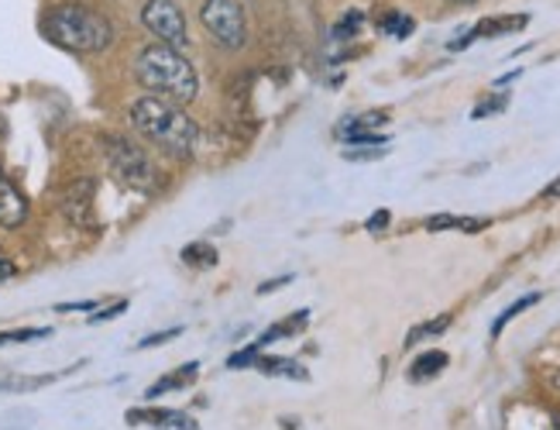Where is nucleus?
Listing matches in <instances>:
<instances>
[{"label":"nucleus","mask_w":560,"mask_h":430,"mask_svg":"<svg viewBox=\"0 0 560 430\" xmlns=\"http://www.w3.org/2000/svg\"><path fill=\"white\" fill-rule=\"evenodd\" d=\"M93 189L96 183L90 176L83 179H72L66 189H62V213L80 228H90L93 224Z\"/></svg>","instance_id":"7"},{"label":"nucleus","mask_w":560,"mask_h":430,"mask_svg":"<svg viewBox=\"0 0 560 430\" xmlns=\"http://www.w3.org/2000/svg\"><path fill=\"white\" fill-rule=\"evenodd\" d=\"M141 25L162 45H176V49H183V45L189 42L186 14H183V8L176 4V0H144Z\"/></svg>","instance_id":"6"},{"label":"nucleus","mask_w":560,"mask_h":430,"mask_svg":"<svg viewBox=\"0 0 560 430\" xmlns=\"http://www.w3.org/2000/svg\"><path fill=\"white\" fill-rule=\"evenodd\" d=\"M553 386H557V390H560V372H557V375H553Z\"/></svg>","instance_id":"29"},{"label":"nucleus","mask_w":560,"mask_h":430,"mask_svg":"<svg viewBox=\"0 0 560 430\" xmlns=\"http://www.w3.org/2000/svg\"><path fill=\"white\" fill-rule=\"evenodd\" d=\"M197 362H189L186 369H176L173 375H162L159 382H155V386L149 390V393H144V396H149V399H155V396H162V393H173V390H179V386H186V382H192V379H197Z\"/></svg>","instance_id":"13"},{"label":"nucleus","mask_w":560,"mask_h":430,"mask_svg":"<svg viewBox=\"0 0 560 430\" xmlns=\"http://www.w3.org/2000/svg\"><path fill=\"white\" fill-rule=\"evenodd\" d=\"M378 28L385 35H393V38H409L412 28H417V21H412L409 14H402V11H388V14L378 18Z\"/></svg>","instance_id":"14"},{"label":"nucleus","mask_w":560,"mask_h":430,"mask_svg":"<svg viewBox=\"0 0 560 430\" xmlns=\"http://www.w3.org/2000/svg\"><path fill=\"white\" fill-rule=\"evenodd\" d=\"M529 25V14H502V18H485L478 21V28L468 35V38H460V42H451V49H465L468 42L475 38H499V35H513L520 28Z\"/></svg>","instance_id":"9"},{"label":"nucleus","mask_w":560,"mask_h":430,"mask_svg":"<svg viewBox=\"0 0 560 430\" xmlns=\"http://www.w3.org/2000/svg\"><path fill=\"white\" fill-rule=\"evenodd\" d=\"M258 355H261L258 345H252V348H245V351H234V355L228 358V369H248V365L258 362Z\"/></svg>","instance_id":"20"},{"label":"nucleus","mask_w":560,"mask_h":430,"mask_svg":"<svg viewBox=\"0 0 560 430\" xmlns=\"http://www.w3.org/2000/svg\"><path fill=\"white\" fill-rule=\"evenodd\" d=\"M444 369H447V355L444 351H427V355H420L417 362L409 365V379L412 382H427L433 375H441Z\"/></svg>","instance_id":"11"},{"label":"nucleus","mask_w":560,"mask_h":430,"mask_svg":"<svg viewBox=\"0 0 560 430\" xmlns=\"http://www.w3.org/2000/svg\"><path fill=\"white\" fill-rule=\"evenodd\" d=\"M4 131H8V121H4V111H0V138H4Z\"/></svg>","instance_id":"28"},{"label":"nucleus","mask_w":560,"mask_h":430,"mask_svg":"<svg viewBox=\"0 0 560 430\" xmlns=\"http://www.w3.org/2000/svg\"><path fill=\"white\" fill-rule=\"evenodd\" d=\"M104 159H107L110 176L120 186L135 189V194H155V186H159L155 165H152L149 155H144V149L135 146L131 138H125V135H107L104 138Z\"/></svg>","instance_id":"4"},{"label":"nucleus","mask_w":560,"mask_h":430,"mask_svg":"<svg viewBox=\"0 0 560 430\" xmlns=\"http://www.w3.org/2000/svg\"><path fill=\"white\" fill-rule=\"evenodd\" d=\"M200 25L221 49L237 53L248 42V14L241 0H203Z\"/></svg>","instance_id":"5"},{"label":"nucleus","mask_w":560,"mask_h":430,"mask_svg":"<svg viewBox=\"0 0 560 430\" xmlns=\"http://www.w3.org/2000/svg\"><path fill=\"white\" fill-rule=\"evenodd\" d=\"M42 35L56 45V49L77 53V56H101L114 42V25L86 4H56L42 14Z\"/></svg>","instance_id":"2"},{"label":"nucleus","mask_w":560,"mask_h":430,"mask_svg":"<svg viewBox=\"0 0 560 430\" xmlns=\"http://www.w3.org/2000/svg\"><path fill=\"white\" fill-rule=\"evenodd\" d=\"M48 327H24V330H8L0 334V345H24V341H38V338H48Z\"/></svg>","instance_id":"19"},{"label":"nucleus","mask_w":560,"mask_h":430,"mask_svg":"<svg viewBox=\"0 0 560 430\" xmlns=\"http://www.w3.org/2000/svg\"><path fill=\"white\" fill-rule=\"evenodd\" d=\"M454 4H475V0H454Z\"/></svg>","instance_id":"30"},{"label":"nucleus","mask_w":560,"mask_h":430,"mask_svg":"<svg viewBox=\"0 0 560 430\" xmlns=\"http://www.w3.org/2000/svg\"><path fill=\"white\" fill-rule=\"evenodd\" d=\"M265 375H289V379H310L306 369L300 362H292V358H282V355H265L255 362Z\"/></svg>","instance_id":"12"},{"label":"nucleus","mask_w":560,"mask_h":430,"mask_svg":"<svg viewBox=\"0 0 560 430\" xmlns=\"http://www.w3.org/2000/svg\"><path fill=\"white\" fill-rule=\"evenodd\" d=\"M361 25H364V14H361V11H348V14L334 25V38H337V42L354 38V35L361 32Z\"/></svg>","instance_id":"18"},{"label":"nucleus","mask_w":560,"mask_h":430,"mask_svg":"<svg viewBox=\"0 0 560 430\" xmlns=\"http://www.w3.org/2000/svg\"><path fill=\"white\" fill-rule=\"evenodd\" d=\"M451 327V314H441V317H433V321H427V324H420V327H412V334L406 338V345L412 348V345H420L423 338H433V334H444Z\"/></svg>","instance_id":"17"},{"label":"nucleus","mask_w":560,"mask_h":430,"mask_svg":"<svg viewBox=\"0 0 560 430\" xmlns=\"http://www.w3.org/2000/svg\"><path fill=\"white\" fill-rule=\"evenodd\" d=\"M179 334H183V327H168V330H162V334H149V338H141V348H155V345H165V341L179 338Z\"/></svg>","instance_id":"21"},{"label":"nucleus","mask_w":560,"mask_h":430,"mask_svg":"<svg viewBox=\"0 0 560 430\" xmlns=\"http://www.w3.org/2000/svg\"><path fill=\"white\" fill-rule=\"evenodd\" d=\"M28 221V200H24L21 189L8 179V173L0 170V228L18 231Z\"/></svg>","instance_id":"8"},{"label":"nucleus","mask_w":560,"mask_h":430,"mask_svg":"<svg viewBox=\"0 0 560 430\" xmlns=\"http://www.w3.org/2000/svg\"><path fill=\"white\" fill-rule=\"evenodd\" d=\"M533 303H540V293H529V297L516 300V303L509 306V310H502V314L495 317V324H492V338H499V334H502V327H505L509 321H516V317L523 314V310H529Z\"/></svg>","instance_id":"16"},{"label":"nucleus","mask_w":560,"mask_h":430,"mask_svg":"<svg viewBox=\"0 0 560 430\" xmlns=\"http://www.w3.org/2000/svg\"><path fill=\"white\" fill-rule=\"evenodd\" d=\"M382 228H388V210L372 213V221H369V231H382Z\"/></svg>","instance_id":"25"},{"label":"nucleus","mask_w":560,"mask_h":430,"mask_svg":"<svg viewBox=\"0 0 560 430\" xmlns=\"http://www.w3.org/2000/svg\"><path fill=\"white\" fill-rule=\"evenodd\" d=\"M125 310H128V300H117V303L107 306V310H93L90 321H93V324H101V321H110V317H117V314H125Z\"/></svg>","instance_id":"22"},{"label":"nucleus","mask_w":560,"mask_h":430,"mask_svg":"<svg viewBox=\"0 0 560 430\" xmlns=\"http://www.w3.org/2000/svg\"><path fill=\"white\" fill-rule=\"evenodd\" d=\"M499 107H505V97H495V101H489V104H478L475 117H485V114H499Z\"/></svg>","instance_id":"24"},{"label":"nucleus","mask_w":560,"mask_h":430,"mask_svg":"<svg viewBox=\"0 0 560 430\" xmlns=\"http://www.w3.org/2000/svg\"><path fill=\"white\" fill-rule=\"evenodd\" d=\"M135 80L149 90L152 97H165L183 107L197 97V90H200L197 66L183 56V49H176V45H162V42L144 45L138 53Z\"/></svg>","instance_id":"3"},{"label":"nucleus","mask_w":560,"mask_h":430,"mask_svg":"<svg viewBox=\"0 0 560 430\" xmlns=\"http://www.w3.org/2000/svg\"><path fill=\"white\" fill-rule=\"evenodd\" d=\"M183 262H186L189 269H210V266H217V252L210 245L197 242V245L183 248Z\"/></svg>","instance_id":"15"},{"label":"nucleus","mask_w":560,"mask_h":430,"mask_svg":"<svg viewBox=\"0 0 560 430\" xmlns=\"http://www.w3.org/2000/svg\"><path fill=\"white\" fill-rule=\"evenodd\" d=\"M14 276H18V266L4 255V248H0V282H8V279H14Z\"/></svg>","instance_id":"23"},{"label":"nucleus","mask_w":560,"mask_h":430,"mask_svg":"<svg viewBox=\"0 0 560 430\" xmlns=\"http://www.w3.org/2000/svg\"><path fill=\"white\" fill-rule=\"evenodd\" d=\"M131 423H152V427H173V430H200L197 420H189L179 410H131Z\"/></svg>","instance_id":"10"},{"label":"nucleus","mask_w":560,"mask_h":430,"mask_svg":"<svg viewBox=\"0 0 560 430\" xmlns=\"http://www.w3.org/2000/svg\"><path fill=\"white\" fill-rule=\"evenodd\" d=\"M544 197H560V179H553V183L544 189Z\"/></svg>","instance_id":"27"},{"label":"nucleus","mask_w":560,"mask_h":430,"mask_svg":"<svg viewBox=\"0 0 560 430\" xmlns=\"http://www.w3.org/2000/svg\"><path fill=\"white\" fill-rule=\"evenodd\" d=\"M285 282H292V276H282V279H276V282H261V286H258V293H261V297H265V293H276L279 286H285Z\"/></svg>","instance_id":"26"},{"label":"nucleus","mask_w":560,"mask_h":430,"mask_svg":"<svg viewBox=\"0 0 560 430\" xmlns=\"http://www.w3.org/2000/svg\"><path fill=\"white\" fill-rule=\"evenodd\" d=\"M557 430H560V420H557Z\"/></svg>","instance_id":"31"},{"label":"nucleus","mask_w":560,"mask_h":430,"mask_svg":"<svg viewBox=\"0 0 560 430\" xmlns=\"http://www.w3.org/2000/svg\"><path fill=\"white\" fill-rule=\"evenodd\" d=\"M131 125L144 141H152L155 149L173 159H189L192 149L200 146V128L183 111V104L152 97V93L131 104Z\"/></svg>","instance_id":"1"}]
</instances>
